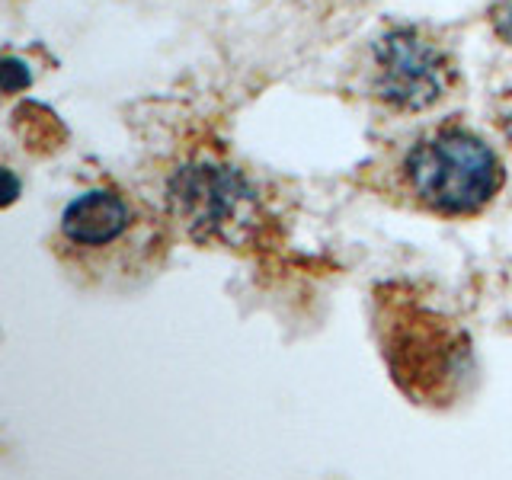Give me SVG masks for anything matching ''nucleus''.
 Segmentation results:
<instances>
[{"label": "nucleus", "instance_id": "2", "mask_svg": "<svg viewBox=\"0 0 512 480\" xmlns=\"http://www.w3.org/2000/svg\"><path fill=\"white\" fill-rule=\"evenodd\" d=\"M375 330L381 359L404 397L423 407H452L474 381L471 336L458 320L429 308L407 285H378Z\"/></svg>", "mask_w": 512, "mask_h": 480}, {"label": "nucleus", "instance_id": "4", "mask_svg": "<svg viewBox=\"0 0 512 480\" xmlns=\"http://www.w3.org/2000/svg\"><path fill=\"white\" fill-rule=\"evenodd\" d=\"M170 218L199 244L240 247L260 240L263 208L253 186L231 167L189 164L167 186Z\"/></svg>", "mask_w": 512, "mask_h": 480}, {"label": "nucleus", "instance_id": "7", "mask_svg": "<svg viewBox=\"0 0 512 480\" xmlns=\"http://www.w3.org/2000/svg\"><path fill=\"white\" fill-rule=\"evenodd\" d=\"M29 84V71H26V64L23 61H16V58H7L4 61V90L7 93H16L20 87Z\"/></svg>", "mask_w": 512, "mask_h": 480}, {"label": "nucleus", "instance_id": "6", "mask_svg": "<svg viewBox=\"0 0 512 480\" xmlns=\"http://www.w3.org/2000/svg\"><path fill=\"white\" fill-rule=\"evenodd\" d=\"M490 23L496 29V36L512 42V0H493L490 7Z\"/></svg>", "mask_w": 512, "mask_h": 480}, {"label": "nucleus", "instance_id": "1", "mask_svg": "<svg viewBox=\"0 0 512 480\" xmlns=\"http://www.w3.org/2000/svg\"><path fill=\"white\" fill-rule=\"evenodd\" d=\"M167 224L132 192L96 186L64 208L52 253L77 282L128 288L160 269L167 256Z\"/></svg>", "mask_w": 512, "mask_h": 480}, {"label": "nucleus", "instance_id": "5", "mask_svg": "<svg viewBox=\"0 0 512 480\" xmlns=\"http://www.w3.org/2000/svg\"><path fill=\"white\" fill-rule=\"evenodd\" d=\"M455 80L442 48L413 29L388 32L375 48V93L400 112L436 106Z\"/></svg>", "mask_w": 512, "mask_h": 480}, {"label": "nucleus", "instance_id": "3", "mask_svg": "<svg viewBox=\"0 0 512 480\" xmlns=\"http://www.w3.org/2000/svg\"><path fill=\"white\" fill-rule=\"evenodd\" d=\"M407 196L445 218L477 215L503 186V164L493 148L468 128L445 125L420 138L400 164Z\"/></svg>", "mask_w": 512, "mask_h": 480}]
</instances>
